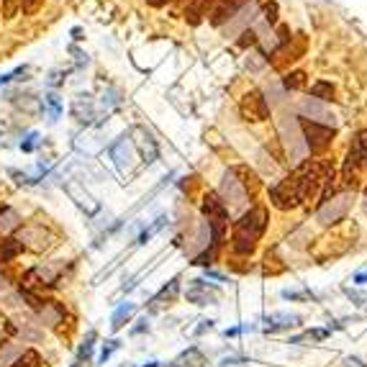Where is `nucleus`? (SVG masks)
<instances>
[{
  "label": "nucleus",
  "instance_id": "obj_1",
  "mask_svg": "<svg viewBox=\"0 0 367 367\" xmlns=\"http://www.w3.org/2000/svg\"><path fill=\"white\" fill-rule=\"evenodd\" d=\"M332 162L326 160H305L293 170L285 180L272 185L270 201L280 211H291V208L303 206L305 201H311L321 187L329 185L332 180Z\"/></svg>",
  "mask_w": 367,
  "mask_h": 367
},
{
  "label": "nucleus",
  "instance_id": "obj_2",
  "mask_svg": "<svg viewBox=\"0 0 367 367\" xmlns=\"http://www.w3.org/2000/svg\"><path fill=\"white\" fill-rule=\"evenodd\" d=\"M264 229H267V208H262V206L250 208V211L234 223L231 247H234L236 255H252L257 242L262 239Z\"/></svg>",
  "mask_w": 367,
  "mask_h": 367
},
{
  "label": "nucleus",
  "instance_id": "obj_3",
  "mask_svg": "<svg viewBox=\"0 0 367 367\" xmlns=\"http://www.w3.org/2000/svg\"><path fill=\"white\" fill-rule=\"evenodd\" d=\"M301 132H303V141H305V149H311V152H324L326 146L332 144L334 139V129L326 124H313L308 118L301 121Z\"/></svg>",
  "mask_w": 367,
  "mask_h": 367
},
{
  "label": "nucleus",
  "instance_id": "obj_4",
  "mask_svg": "<svg viewBox=\"0 0 367 367\" xmlns=\"http://www.w3.org/2000/svg\"><path fill=\"white\" fill-rule=\"evenodd\" d=\"M349 206H352V195H337V198H329V201H324V206L319 208V221L321 223H339L344 221L346 211H349Z\"/></svg>",
  "mask_w": 367,
  "mask_h": 367
},
{
  "label": "nucleus",
  "instance_id": "obj_5",
  "mask_svg": "<svg viewBox=\"0 0 367 367\" xmlns=\"http://www.w3.org/2000/svg\"><path fill=\"white\" fill-rule=\"evenodd\" d=\"M247 198H250V195L244 193L242 182L236 180V175L229 170L226 177H223V187H221V201L223 206H226V211H239V208H244Z\"/></svg>",
  "mask_w": 367,
  "mask_h": 367
},
{
  "label": "nucleus",
  "instance_id": "obj_6",
  "mask_svg": "<svg viewBox=\"0 0 367 367\" xmlns=\"http://www.w3.org/2000/svg\"><path fill=\"white\" fill-rule=\"evenodd\" d=\"M239 111H242L244 121H264L270 116V105H267V100H264L260 91H250L242 98Z\"/></svg>",
  "mask_w": 367,
  "mask_h": 367
},
{
  "label": "nucleus",
  "instance_id": "obj_7",
  "mask_svg": "<svg viewBox=\"0 0 367 367\" xmlns=\"http://www.w3.org/2000/svg\"><path fill=\"white\" fill-rule=\"evenodd\" d=\"M244 0H216L214 11H211V23L214 26H223L226 21H231L236 13V8L242 6Z\"/></svg>",
  "mask_w": 367,
  "mask_h": 367
},
{
  "label": "nucleus",
  "instance_id": "obj_8",
  "mask_svg": "<svg viewBox=\"0 0 367 367\" xmlns=\"http://www.w3.org/2000/svg\"><path fill=\"white\" fill-rule=\"evenodd\" d=\"M185 298L190 301V303H195V305H208V303H216V291L214 288H208L203 280H193V285L187 288V293H185Z\"/></svg>",
  "mask_w": 367,
  "mask_h": 367
},
{
  "label": "nucleus",
  "instance_id": "obj_9",
  "mask_svg": "<svg viewBox=\"0 0 367 367\" xmlns=\"http://www.w3.org/2000/svg\"><path fill=\"white\" fill-rule=\"evenodd\" d=\"M303 118H308V121H313V124H326V126L332 124V113L326 111L324 105L316 103V98L303 103Z\"/></svg>",
  "mask_w": 367,
  "mask_h": 367
},
{
  "label": "nucleus",
  "instance_id": "obj_10",
  "mask_svg": "<svg viewBox=\"0 0 367 367\" xmlns=\"http://www.w3.org/2000/svg\"><path fill=\"white\" fill-rule=\"evenodd\" d=\"M231 173L236 175V180L242 182L244 193L250 195V198L257 193V190H260V177H257V175L252 173L250 167H231Z\"/></svg>",
  "mask_w": 367,
  "mask_h": 367
},
{
  "label": "nucleus",
  "instance_id": "obj_11",
  "mask_svg": "<svg viewBox=\"0 0 367 367\" xmlns=\"http://www.w3.org/2000/svg\"><path fill=\"white\" fill-rule=\"evenodd\" d=\"M296 324H298V316H288V313H275V316H267V319H264V329H267V332L291 329V326Z\"/></svg>",
  "mask_w": 367,
  "mask_h": 367
},
{
  "label": "nucleus",
  "instance_id": "obj_12",
  "mask_svg": "<svg viewBox=\"0 0 367 367\" xmlns=\"http://www.w3.org/2000/svg\"><path fill=\"white\" fill-rule=\"evenodd\" d=\"M216 0H190V6H187V21L190 23H201V18L208 13V8L214 11Z\"/></svg>",
  "mask_w": 367,
  "mask_h": 367
},
{
  "label": "nucleus",
  "instance_id": "obj_13",
  "mask_svg": "<svg viewBox=\"0 0 367 367\" xmlns=\"http://www.w3.org/2000/svg\"><path fill=\"white\" fill-rule=\"evenodd\" d=\"M175 367H203L206 365V357L201 354V349H195V346H190L187 352H182L177 360L173 362Z\"/></svg>",
  "mask_w": 367,
  "mask_h": 367
},
{
  "label": "nucleus",
  "instance_id": "obj_14",
  "mask_svg": "<svg viewBox=\"0 0 367 367\" xmlns=\"http://www.w3.org/2000/svg\"><path fill=\"white\" fill-rule=\"evenodd\" d=\"M349 154H352L354 160H360L367 165V129H362V132H357V136H354V144L352 149H349Z\"/></svg>",
  "mask_w": 367,
  "mask_h": 367
},
{
  "label": "nucleus",
  "instance_id": "obj_15",
  "mask_svg": "<svg viewBox=\"0 0 367 367\" xmlns=\"http://www.w3.org/2000/svg\"><path fill=\"white\" fill-rule=\"evenodd\" d=\"M39 365H42V357H39V352H34V349H26V352H23L11 367H39Z\"/></svg>",
  "mask_w": 367,
  "mask_h": 367
},
{
  "label": "nucleus",
  "instance_id": "obj_16",
  "mask_svg": "<svg viewBox=\"0 0 367 367\" xmlns=\"http://www.w3.org/2000/svg\"><path fill=\"white\" fill-rule=\"evenodd\" d=\"M132 313H134V305L132 303H124V305H121V308L113 313V324H111L113 332H118V329H121V326L129 321V316H132Z\"/></svg>",
  "mask_w": 367,
  "mask_h": 367
},
{
  "label": "nucleus",
  "instance_id": "obj_17",
  "mask_svg": "<svg viewBox=\"0 0 367 367\" xmlns=\"http://www.w3.org/2000/svg\"><path fill=\"white\" fill-rule=\"evenodd\" d=\"M311 95L316 98V100H332V98H334L332 83H324V80H321V83H316L311 88Z\"/></svg>",
  "mask_w": 367,
  "mask_h": 367
},
{
  "label": "nucleus",
  "instance_id": "obj_18",
  "mask_svg": "<svg viewBox=\"0 0 367 367\" xmlns=\"http://www.w3.org/2000/svg\"><path fill=\"white\" fill-rule=\"evenodd\" d=\"M21 252V244H16L13 239H6V242L0 244V262H8L11 257H16Z\"/></svg>",
  "mask_w": 367,
  "mask_h": 367
},
{
  "label": "nucleus",
  "instance_id": "obj_19",
  "mask_svg": "<svg viewBox=\"0 0 367 367\" xmlns=\"http://www.w3.org/2000/svg\"><path fill=\"white\" fill-rule=\"evenodd\" d=\"M285 88H288V91H301V88H305V75L303 72H288V75H285Z\"/></svg>",
  "mask_w": 367,
  "mask_h": 367
},
{
  "label": "nucleus",
  "instance_id": "obj_20",
  "mask_svg": "<svg viewBox=\"0 0 367 367\" xmlns=\"http://www.w3.org/2000/svg\"><path fill=\"white\" fill-rule=\"evenodd\" d=\"M93 342H95V332L88 334V339H85V344L80 346V352H77V365L83 360H91V354H93ZM75 365V367H77Z\"/></svg>",
  "mask_w": 367,
  "mask_h": 367
},
{
  "label": "nucleus",
  "instance_id": "obj_21",
  "mask_svg": "<svg viewBox=\"0 0 367 367\" xmlns=\"http://www.w3.org/2000/svg\"><path fill=\"white\" fill-rule=\"evenodd\" d=\"M177 283H180V280L175 277L173 283H170V288H165V291H162L160 296L154 298V303H162V301H173V298H175V293H177Z\"/></svg>",
  "mask_w": 367,
  "mask_h": 367
},
{
  "label": "nucleus",
  "instance_id": "obj_22",
  "mask_svg": "<svg viewBox=\"0 0 367 367\" xmlns=\"http://www.w3.org/2000/svg\"><path fill=\"white\" fill-rule=\"evenodd\" d=\"M42 6H44V0H21V11L26 16H34Z\"/></svg>",
  "mask_w": 367,
  "mask_h": 367
},
{
  "label": "nucleus",
  "instance_id": "obj_23",
  "mask_svg": "<svg viewBox=\"0 0 367 367\" xmlns=\"http://www.w3.org/2000/svg\"><path fill=\"white\" fill-rule=\"evenodd\" d=\"M105 344H108V346H103V352H100V362H105V360H108V357H111V354L118 349V342H116V339L105 342Z\"/></svg>",
  "mask_w": 367,
  "mask_h": 367
},
{
  "label": "nucleus",
  "instance_id": "obj_24",
  "mask_svg": "<svg viewBox=\"0 0 367 367\" xmlns=\"http://www.w3.org/2000/svg\"><path fill=\"white\" fill-rule=\"evenodd\" d=\"M344 365H346V367H365V365H362L360 360H357V357H349V360H346Z\"/></svg>",
  "mask_w": 367,
  "mask_h": 367
},
{
  "label": "nucleus",
  "instance_id": "obj_25",
  "mask_svg": "<svg viewBox=\"0 0 367 367\" xmlns=\"http://www.w3.org/2000/svg\"><path fill=\"white\" fill-rule=\"evenodd\" d=\"M146 3H149L152 8H162V6H167L170 0H146Z\"/></svg>",
  "mask_w": 367,
  "mask_h": 367
},
{
  "label": "nucleus",
  "instance_id": "obj_26",
  "mask_svg": "<svg viewBox=\"0 0 367 367\" xmlns=\"http://www.w3.org/2000/svg\"><path fill=\"white\" fill-rule=\"evenodd\" d=\"M146 367H157V362H149V365H146Z\"/></svg>",
  "mask_w": 367,
  "mask_h": 367
}]
</instances>
